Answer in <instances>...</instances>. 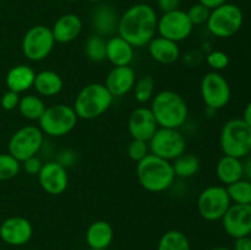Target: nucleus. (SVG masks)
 Listing matches in <instances>:
<instances>
[{"label":"nucleus","mask_w":251,"mask_h":250,"mask_svg":"<svg viewBox=\"0 0 251 250\" xmlns=\"http://www.w3.org/2000/svg\"><path fill=\"white\" fill-rule=\"evenodd\" d=\"M158 16L153 7L145 2L131 5L119 17L118 36L134 48L147 46L157 33Z\"/></svg>","instance_id":"1"},{"label":"nucleus","mask_w":251,"mask_h":250,"mask_svg":"<svg viewBox=\"0 0 251 250\" xmlns=\"http://www.w3.org/2000/svg\"><path fill=\"white\" fill-rule=\"evenodd\" d=\"M151 109L158 127L180 129L189 117V108L185 100L172 90L156 93L151 100Z\"/></svg>","instance_id":"2"},{"label":"nucleus","mask_w":251,"mask_h":250,"mask_svg":"<svg viewBox=\"0 0 251 250\" xmlns=\"http://www.w3.org/2000/svg\"><path fill=\"white\" fill-rule=\"evenodd\" d=\"M136 176L140 185L150 193H163L168 190L176 178L172 162L152 153L137 162Z\"/></svg>","instance_id":"3"},{"label":"nucleus","mask_w":251,"mask_h":250,"mask_svg":"<svg viewBox=\"0 0 251 250\" xmlns=\"http://www.w3.org/2000/svg\"><path fill=\"white\" fill-rule=\"evenodd\" d=\"M113 100L114 97L104 83L92 82L81 88L73 107L78 119L93 120L109 109Z\"/></svg>","instance_id":"4"},{"label":"nucleus","mask_w":251,"mask_h":250,"mask_svg":"<svg viewBox=\"0 0 251 250\" xmlns=\"http://www.w3.org/2000/svg\"><path fill=\"white\" fill-rule=\"evenodd\" d=\"M220 145L227 156L245 158L251 153V126L243 118L228 120L221 130Z\"/></svg>","instance_id":"5"},{"label":"nucleus","mask_w":251,"mask_h":250,"mask_svg":"<svg viewBox=\"0 0 251 250\" xmlns=\"http://www.w3.org/2000/svg\"><path fill=\"white\" fill-rule=\"evenodd\" d=\"M77 120L78 118L74 107L58 103L47 107L41 119L38 120V127L47 136L63 137L75 129Z\"/></svg>","instance_id":"6"},{"label":"nucleus","mask_w":251,"mask_h":250,"mask_svg":"<svg viewBox=\"0 0 251 250\" xmlns=\"http://www.w3.org/2000/svg\"><path fill=\"white\" fill-rule=\"evenodd\" d=\"M244 24V14L238 5L226 2L211 10V15L206 24L207 29L217 38H230L235 36Z\"/></svg>","instance_id":"7"},{"label":"nucleus","mask_w":251,"mask_h":250,"mask_svg":"<svg viewBox=\"0 0 251 250\" xmlns=\"http://www.w3.org/2000/svg\"><path fill=\"white\" fill-rule=\"evenodd\" d=\"M44 142V134L36 125H25L12 134L7 151L19 162L37 156Z\"/></svg>","instance_id":"8"},{"label":"nucleus","mask_w":251,"mask_h":250,"mask_svg":"<svg viewBox=\"0 0 251 250\" xmlns=\"http://www.w3.org/2000/svg\"><path fill=\"white\" fill-rule=\"evenodd\" d=\"M232 205L227 189L223 185H211L203 189L198 198V212L208 222L221 221Z\"/></svg>","instance_id":"9"},{"label":"nucleus","mask_w":251,"mask_h":250,"mask_svg":"<svg viewBox=\"0 0 251 250\" xmlns=\"http://www.w3.org/2000/svg\"><path fill=\"white\" fill-rule=\"evenodd\" d=\"M55 43L49 27L44 25H36L27 29L22 38V53L28 60L42 61L50 55Z\"/></svg>","instance_id":"10"},{"label":"nucleus","mask_w":251,"mask_h":250,"mask_svg":"<svg viewBox=\"0 0 251 250\" xmlns=\"http://www.w3.org/2000/svg\"><path fill=\"white\" fill-rule=\"evenodd\" d=\"M149 147L150 153L172 162L185 152L186 139L179 129L158 127L149 141Z\"/></svg>","instance_id":"11"},{"label":"nucleus","mask_w":251,"mask_h":250,"mask_svg":"<svg viewBox=\"0 0 251 250\" xmlns=\"http://www.w3.org/2000/svg\"><path fill=\"white\" fill-rule=\"evenodd\" d=\"M200 93L207 109L225 108L232 98V90L227 78L217 71H210L201 80Z\"/></svg>","instance_id":"12"},{"label":"nucleus","mask_w":251,"mask_h":250,"mask_svg":"<svg viewBox=\"0 0 251 250\" xmlns=\"http://www.w3.org/2000/svg\"><path fill=\"white\" fill-rule=\"evenodd\" d=\"M194 31V25L189 20L186 11L178 9L174 11L164 12L158 17L157 32L161 37L179 43L191 36Z\"/></svg>","instance_id":"13"},{"label":"nucleus","mask_w":251,"mask_h":250,"mask_svg":"<svg viewBox=\"0 0 251 250\" xmlns=\"http://www.w3.org/2000/svg\"><path fill=\"white\" fill-rule=\"evenodd\" d=\"M222 225L229 237L242 238L251 234V203H232L222 217Z\"/></svg>","instance_id":"14"},{"label":"nucleus","mask_w":251,"mask_h":250,"mask_svg":"<svg viewBox=\"0 0 251 250\" xmlns=\"http://www.w3.org/2000/svg\"><path fill=\"white\" fill-rule=\"evenodd\" d=\"M33 225L22 216H11L0 225V238L11 247H22L31 240Z\"/></svg>","instance_id":"15"},{"label":"nucleus","mask_w":251,"mask_h":250,"mask_svg":"<svg viewBox=\"0 0 251 250\" xmlns=\"http://www.w3.org/2000/svg\"><path fill=\"white\" fill-rule=\"evenodd\" d=\"M41 188L49 195H60L69 185L68 171L56 161L43 163L38 175Z\"/></svg>","instance_id":"16"},{"label":"nucleus","mask_w":251,"mask_h":250,"mask_svg":"<svg viewBox=\"0 0 251 250\" xmlns=\"http://www.w3.org/2000/svg\"><path fill=\"white\" fill-rule=\"evenodd\" d=\"M127 129L132 139L149 142L158 129V124L150 108L139 107L132 110L127 120Z\"/></svg>","instance_id":"17"},{"label":"nucleus","mask_w":251,"mask_h":250,"mask_svg":"<svg viewBox=\"0 0 251 250\" xmlns=\"http://www.w3.org/2000/svg\"><path fill=\"white\" fill-rule=\"evenodd\" d=\"M119 15L109 4H100L91 15V25L96 34L102 37H112L118 32Z\"/></svg>","instance_id":"18"},{"label":"nucleus","mask_w":251,"mask_h":250,"mask_svg":"<svg viewBox=\"0 0 251 250\" xmlns=\"http://www.w3.org/2000/svg\"><path fill=\"white\" fill-rule=\"evenodd\" d=\"M136 74L131 66H114L105 78V87L113 97H123L134 88Z\"/></svg>","instance_id":"19"},{"label":"nucleus","mask_w":251,"mask_h":250,"mask_svg":"<svg viewBox=\"0 0 251 250\" xmlns=\"http://www.w3.org/2000/svg\"><path fill=\"white\" fill-rule=\"evenodd\" d=\"M82 20L76 14L61 15L51 27V33L56 43L66 44L75 41L82 31Z\"/></svg>","instance_id":"20"},{"label":"nucleus","mask_w":251,"mask_h":250,"mask_svg":"<svg viewBox=\"0 0 251 250\" xmlns=\"http://www.w3.org/2000/svg\"><path fill=\"white\" fill-rule=\"evenodd\" d=\"M149 54L154 61L163 65H172L176 63L180 58V48L179 43L167 39L164 37H154L147 44Z\"/></svg>","instance_id":"21"},{"label":"nucleus","mask_w":251,"mask_h":250,"mask_svg":"<svg viewBox=\"0 0 251 250\" xmlns=\"http://www.w3.org/2000/svg\"><path fill=\"white\" fill-rule=\"evenodd\" d=\"M135 56V48L120 36L107 39V60L114 66H129Z\"/></svg>","instance_id":"22"},{"label":"nucleus","mask_w":251,"mask_h":250,"mask_svg":"<svg viewBox=\"0 0 251 250\" xmlns=\"http://www.w3.org/2000/svg\"><path fill=\"white\" fill-rule=\"evenodd\" d=\"M85 238L90 249H108L114 238V230L107 221H95L88 225Z\"/></svg>","instance_id":"23"},{"label":"nucleus","mask_w":251,"mask_h":250,"mask_svg":"<svg viewBox=\"0 0 251 250\" xmlns=\"http://www.w3.org/2000/svg\"><path fill=\"white\" fill-rule=\"evenodd\" d=\"M34 78H36V73L33 69L25 64H20L7 71L5 82H6L7 90L14 91L20 95L33 87Z\"/></svg>","instance_id":"24"},{"label":"nucleus","mask_w":251,"mask_h":250,"mask_svg":"<svg viewBox=\"0 0 251 250\" xmlns=\"http://www.w3.org/2000/svg\"><path fill=\"white\" fill-rule=\"evenodd\" d=\"M216 175L218 180L226 186L243 179L244 173H243L242 159L225 154L216 164Z\"/></svg>","instance_id":"25"},{"label":"nucleus","mask_w":251,"mask_h":250,"mask_svg":"<svg viewBox=\"0 0 251 250\" xmlns=\"http://www.w3.org/2000/svg\"><path fill=\"white\" fill-rule=\"evenodd\" d=\"M64 87V81L58 73L53 70H43L36 74L33 88L39 96L54 97L59 95Z\"/></svg>","instance_id":"26"},{"label":"nucleus","mask_w":251,"mask_h":250,"mask_svg":"<svg viewBox=\"0 0 251 250\" xmlns=\"http://www.w3.org/2000/svg\"><path fill=\"white\" fill-rule=\"evenodd\" d=\"M17 109L25 119L31 120V122H36V120L38 122L43 115L44 110L47 109V105L39 96L26 95L20 98Z\"/></svg>","instance_id":"27"},{"label":"nucleus","mask_w":251,"mask_h":250,"mask_svg":"<svg viewBox=\"0 0 251 250\" xmlns=\"http://www.w3.org/2000/svg\"><path fill=\"white\" fill-rule=\"evenodd\" d=\"M172 166H173L176 176L188 179L195 175L199 172V169H200V159L196 154L184 152L183 154L176 157L174 161H172Z\"/></svg>","instance_id":"28"},{"label":"nucleus","mask_w":251,"mask_h":250,"mask_svg":"<svg viewBox=\"0 0 251 250\" xmlns=\"http://www.w3.org/2000/svg\"><path fill=\"white\" fill-rule=\"evenodd\" d=\"M86 56L92 63L107 60V39L100 34H91L83 44Z\"/></svg>","instance_id":"29"},{"label":"nucleus","mask_w":251,"mask_h":250,"mask_svg":"<svg viewBox=\"0 0 251 250\" xmlns=\"http://www.w3.org/2000/svg\"><path fill=\"white\" fill-rule=\"evenodd\" d=\"M157 250H191L190 240L181 230H167L159 238Z\"/></svg>","instance_id":"30"},{"label":"nucleus","mask_w":251,"mask_h":250,"mask_svg":"<svg viewBox=\"0 0 251 250\" xmlns=\"http://www.w3.org/2000/svg\"><path fill=\"white\" fill-rule=\"evenodd\" d=\"M156 90V81L151 75L142 76L141 78L136 80L134 88V97L136 102L140 104H146L150 100H152Z\"/></svg>","instance_id":"31"},{"label":"nucleus","mask_w":251,"mask_h":250,"mask_svg":"<svg viewBox=\"0 0 251 250\" xmlns=\"http://www.w3.org/2000/svg\"><path fill=\"white\" fill-rule=\"evenodd\" d=\"M226 189L233 203H251V181L243 178Z\"/></svg>","instance_id":"32"},{"label":"nucleus","mask_w":251,"mask_h":250,"mask_svg":"<svg viewBox=\"0 0 251 250\" xmlns=\"http://www.w3.org/2000/svg\"><path fill=\"white\" fill-rule=\"evenodd\" d=\"M20 171H21V162L17 161L9 152L0 153V181L15 178Z\"/></svg>","instance_id":"33"},{"label":"nucleus","mask_w":251,"mask_h":250,"mask_svg":"<svg viewBox=\"0 0 251 250\" xmlns=\"http://www.w3.org/2000/svg\"><path fill=\"white\" fill-rule=\"evenodd\" d=\"M186 14H188L189 20L194 25V27L201 26V25L207 24L208 17L211 15V9L198 2V4H194L193 6H190V9L186 11Z\"/></svg>","instance_id":"34"},{"label":"nucleus","mask_w":251,"mask_h":250,"mask_svg":"<svg viewBox=\"0 0 251 250\" xmlns=\"http://www.w3.org/2000/svg\"><path fill=\"white\" fill-rule=\"evenodd\" d=\"M206 63L212 71H220L227 69L229 65V56L222 50H212L206 55Z\"/></svg>","instance_id":"35"},{"label":"nucleus","mask_w":251,"mask_h":250,"mask_svg":"<svg viewBox=\"0 0 251 250\" xmlns=\"http://www.w3.org/2000/svg\"><path fill=\"white\" fill-rule=\"evenodd\" d=\"M150 153L149 142L132 139L127 146V156L134 162H140Z\"/></svg>","instance_id":"36"},{"label":"nucleus","mask_w":251,"mask_h":250,"mask_svg":"<svg viewBox=\"0 0 251 250\" xmlns=\"http://www.w3.org/2000/svg\"><path fill=\"white\" fill-rule=\"evenodd\" d=\"M20 98L21 97H20L19 93L14 92V91L7 90L6 92L2 95L1 100H0V104H1L2 109L10 112V110H14L19 107Z\"/></svg>","instance_id":"37"},{"label":"nucleus","mask_w":251,"mask_h":250,"mask_svg":"<svg viewBox=\"0 0 251 250\" xmlns=\"http://www.w3.org/2000/svg\"><path fill=\"white\" fill-rule=\"evenodd\" d=\"M42 167H43V163H42L41 158L37 156L29 157V158L21 162V168L24 169L28 175H38Z\"/></svg>","instance_id":"38"},{"label":"nucleus","mask_w":251,"mask_h":250,"mask_svg":"<svg viewBox=\"0 0 251 250\" xmlns=\"http://www.w3.org/2000/svg\"><path fill=\"white\" fill-rule=\"evenodd\" d=\"M55 161L58 162V163H60L61 166L65 167V168H68V167H71L74 163H75L76 153L73 151V150L65 149L63 150V151L59 152Z\"/></svg>","instance_id":"39"},{"label":"nucleus","mask_w":251,"mask_h":250,"mask_svg":"<svg viewBox=\"0 0 251 250\" xmlns=\"http://www.w3.org/2000/svg\"><path fill=\"white\" fill-rule=\"evenodd\" d=\"M181 0H157V6L162 12H169L178 10Z\"/></svg>","instance_id":"40"},{"label":"nucleus","mask_w":251,"mask_h":250,"mask_svg":"<svg viewBox=\"0 0 251 250\" xmlns=\"http://www.w3.org/2000/svg\"><path fill=\"white\" fill-rule=\"evenodd\" d=\"M233 250H251V237L247 235V237L237 238L234 242V247Z\"/></svg>","instance_id":"41"},{"label":"nucleus","mask_w":251,"mask_h":250,"mask_svg":"<svg viewBox=\"0 0 251 250\" xmlns=\"http://www.w3.org/2000/svg\"><path fill=\"white\" fill-rule=\"evenodd\" d=\"M243 173H244V179L251 181V153L245 157V161L243 162Z\"/></svg>","instance_id":"42"},{"label":"nucleus","mask_w":251,"mask_h":250,"mask_svg":"<svg viewBox=\"0 0 251 250\" xmlns=\"http://www.w3.org/2000/svg\"><path fill=\"white\" fill-rule=\"evenodd\" d=\"M199 2L202 5H205V6H207L208 9L213 10V9H216V7L221 6V5L228 2V0H199Z\"/></svg>","instance_id":"43"},{"label":"nucleus","mask_w":251,"mask_h":250,"mask_svg":"<svg viewBox=\"0 0 251 250\" xmlns=\"http://www.w3.org/2000/svg\"><path fill=\"white\" fill-rule=\"evenodd\" d=\"M243 120H244L249 126H251V100L245 105L244 113H243Z\"/></svg>","instance_id":"44"},{"label":"nucleus","mask_w":251,"mask_h":250,"mask_svg":"<svg viewBox=\"0 0 251 250\" xmlns=\"http://www.w3.org/2000/svg\"><path fill=\"white\" fill-rule=\"evenodd\" d=\"M210 250H233L230 249V248H227V247H216V248H212V249Z\"/></svg>","instance_id":"45"},{"label":"nucleus","mask_w":251,"mask_h":250,"mask_svg":"<svg viewBox=\"0 0 251 250\" xmlns=\"http://www.w3.org/2000/svg\"><path fill=\"white\" fill-rule=\"evenodd\" d=\"M90 2H93V4H98V2H100L102 0H88Z\"/></svg>","instance_id":"46"},{"label":"nucleus","mask_w":251,"mask_h":250,"mask_svg":"<svg viewBox=\"0 0 251 250\" xmlns=\"http://www.w3.org/2000/svg\"><path fill=\"white\" fill-rule=\"evenodd\" d=\"M64 1H69V2H73V1H76V0H64Z\"/></svg>","instance_id":"47"},{"label":"nucleus","mask_w":251,"mask_h":250,"mask_svg":"<svg viewBox=\"0 0 251 250\" xmlns=\"http://www.w3.org/2000/svg\"><path fill=\"white\" fill-rule=\"evenodd\" d=\"M90 250H97V249H90ZM100 250H108V249H100Z\"/></svg>","instance_id":"48"}]
</instances>
